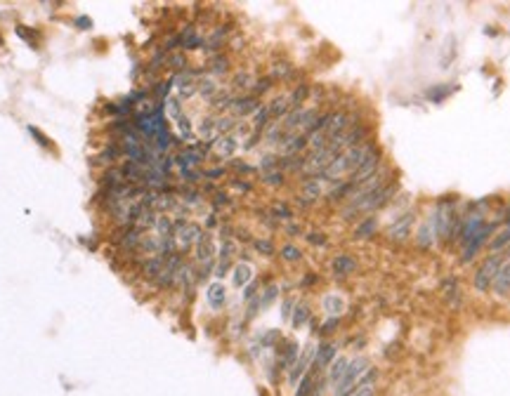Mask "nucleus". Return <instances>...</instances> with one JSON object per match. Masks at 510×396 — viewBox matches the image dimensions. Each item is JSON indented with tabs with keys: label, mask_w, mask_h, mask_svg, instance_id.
<instances>
[{
	"label": "nucleus",
	"mask_w": 510,
	"mask_h": 396,
	"mask_svg": "<svg viewBox=\"0 0 510 396\" xmlns=\"http://www.w3.org/2000/svg\"><path fill=\"white\" fill-rule=\"evenodd\" d=\"M324 304H326V309H329V314H340V312H343V307H345L343 300H340V297H333V295L326 297Z\"/></svg>",
	"instance_id": "ddd939ff"
},
{
	"label": "nucleus",
	"mask_w": 510,
	"mask_h": 396,
	"mask_svg": "<svg viewBox=\"0 0 510 396\" xmlns=\"http://www.w3.org/2000/svg\"><path fill=\"white\" fill-rule=\"evenodd\" d=\"M248 278H251V267H246V264H239L234 269V283L236 285H244Z\"/></svg>",
	"instance_id": "9d476101"
},
{
	"label": "nucleus",
	"mask_w": 510,
	"mask_h": 396,
	"mask_svg": "<svg viewBox=\"0 0 510 396\" xmlns=\"http://www.w3.org/2000/svg\"><path fill=\"white\" fill-rule=\"evenodd\" d=\"M348 365H350L348 358H336V363H333V368H331V373H329L331 382H340V377L345 375V370H348Z\"/></svg>",
	"instance_id": "6e6552de"
},
{
	"label": "nucleus",
	"mask_w": 510,
	"mask_h": 396,
	"mask_svg": "<svg viewBox=\"0 0 510 396\" xmlns=\"http://www.w3.org/2000/svg\"><path fill=\"white\" fill-rule=\"evenodd\" d=\"M364 373H366V361H364V358L352 361L348 365V370H345V375L340 377V382H338V394H350V389H357L352 385H357Z\"/></svg>",
	"instance_id": "f03ea898"
},
{
	"label": "nucleus",
	"mask_w": 510,
	"mask_h": 396,
	"mask_svg": "<svg viewBox=\"0 0 510 396\" xmlns=\"http://www.w3.org/2000/svg\"><path fill=\"white\" fill-rule=\"evenodd\" d=\"M508 243H510V224L501 231L499 236H496L494 241H491V246H489V248H491V253H499V251H503V248L508 246Z\"/></svg>",
	"instance_id": "0eeeda50"
},
{
	"label": "nucleus",
	"mask_w": 510,
	"mask_h": 396,
	"mask_svg": "<svg viewBox=\"0 0 510 396\" xmlns=\"http://www.w3.org/2000/svg\"><path fill=\"white\" fill-rule=\"evenodd\" d=\"M489 234H494V224H489V227L479 229L477 234L472 236V239L465 243V251H463V258H461V260H463V262H470L472 258H475L479 248H482L484 243L489 241Z\"/></svg>",
	"instance_id": "7ed1b4c3"
},
{
	"label": "nucleus",
	"mask_w": 510,
	"mask_h": 396,
	"mask_svg": "<svg viewBox=\"0 0 510 396\" xmlns=\"http://www.w3.org/2000/svg\"><path fill=\"white\" fill-rule=\"evenodd\" d=\"M208 300L212 307H220L222 300H224V290H222V285H212V288L208 290Z\"/></svg>",
	"instance_id": "f8f14e48"
},
{
	"label": "nucleus",
	"mask_w": 510,
	"mask_h": 396,
	"mask_svg": "<svg viewBox=\"0 0 510 396\" xmlns=\"http://www.w3.org/2000/svg\"><path fill=\"white\" fill-rule=\"evenodd\" d=\"M348 396H376V387L371 385V382H364V385L360 382L357 389H352Z\"/></svg>",
	"instance_id": "9b49d317"
},
{
	"label": "nucleus",
	"mask_w": 510,
	"mask_h": 396,
	"mask_svg": "<svg viewBox=\"0 0 510 396\" xmlns=\"http://www.w3.org/2000/svg\"><path fill=\"white\" fill-rule=\"evenodd\" d=\"M333 354H336V349H333L331 344L321 347V349H319V363H329L333 358Z\"/></svg>",
	"instance_id": "4468645a"
},
{
	"label": "nucleus",
	"mask_w": 510,
	"mask_h": 396,
	"mask_svg": "<svg viewBox=\"0 0 510 396\" xmlns=\"http://www.w3.org/2000/svg\"><path fill=\"white\" fill-rule=\"evenodd\" d=\"M333 267H336L338 271L348 274V271H355L357 262L352 260V258H348V255H340V258H336V262H333Z\"/></svg>",
	"instance_id": "1a4fd4ad"
},
{
	"label": "nucleus",
	"mask_w": 510,
	"mask_h": 396,
	"mask_svg": "<svg viewBox=\"0 0 510 396\" xmlns=\"http://www.w3.org/2000/svg\"><path fill=\"white\" fill-rule=\"evenodd\" d=\"M491 290H494L499 297L508 295V292H510V258L501 264V269H499V274H496L494 283H491Z\"/></svg>",
	"instance_id": "20e7f679"
},
{
	"label": "nucleus",
	"mask_w": 510,
	"mask_h": 396,
	"mask_svg": "<svg viewBox=\"0 0 510 396\" xmlns=\"http://www.w3.org/2000/svg\"><path fill=\"white\" fill-rule=\"evenodd\" d=\"M503 262L506 260H503V255H499V253H491L489 258L482 262V267L475 271V278H472V285H475L477 292H487L491 288V283H494V278H496V274H499Z\"/></svg>",
	"instance_id": "f257e3e1"
},
{
	"label": "nucleus",
	"mask_w": 510,
	"mask_h": 396,
	"mask_svg": "<svg viewBox=\"0 0 510 396\" xmlns=\"http://www.w3.org/2000/svg\"><path fill=\"white\" fill-rule=\"evenodd\" d=\"M482 224H484V219L479 217V215H475V217H470V219H468V222H465V227H463V231H461V243H463V246H465V243L470 241L472 236H475L479 229H482Z\"/></svg>",
	"instance_id": "39448f33"
},
{
	"label": "nucleus",
	"mask_w": 510,
	"mask_h": 396,
	"mask_svg": "<svg viewBox=\"0 0 510 396\" xmlns=\"http://www.w3.org/2000/svg\"><path fill=\"white\" fill-rule=\"evenodd\" d=\"M411 224H414V217H411V215H404L402 217V224H394V227L390 229V236H392V239H406V234H409V227H411Z\"/></svg>",
	"instance_id": "423d86ee"
}]
</instances>
